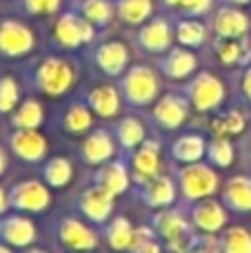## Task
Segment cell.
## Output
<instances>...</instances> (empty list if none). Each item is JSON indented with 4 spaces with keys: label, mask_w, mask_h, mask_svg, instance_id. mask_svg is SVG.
<instances>
[{
    "label": "cell",
    "mask_w": 251,
    "mask_h": 253,
    "mask_svg": "<svg viewBox=\"0 0 251 253\" xmlns=\"http://www.w3.org/2000/svg\"><path fill=\"white\" fill-rule=\"evenodd\" d=\"M191 111V102L178 93H165L151 105V120L167 131H176L187 123Z\"/></svg>",
    "instance_id": "7"
},
{
    "label": "cell",
    "mask_w": 251,
    "mask_h": 253,
    "mask_svg": "<svg viewBox=\"0 0 251 253\" xmlns=\"http://www.w3.org/2000/svg\"><path fill=\"white\" fill-rule=\"evenodd\" d=\"M9 123L13 129H40L44 123V107L36 98L22 100L16 109L9 114Z\"/></svg>",
    "instance_id": "27"
},
{
    "label": "cell",
    "mask_w": 251,
    "mask_h": 253,
    "mask_svg": "<svg viewBox=\"0 0 251 253\" xmlns=\"http://www.w3.org/2000/svg\"><path fill=\"white\" fill-rule=\"evenodd\" d=\"M7 209H11V207H9V191H4V189L0 187V215L7 213Z\"/></svg>",
    "instance_id": "42"
},
{
    "label": "cell",
    "mask_w": 251,
    "mask_h": 253,
    "mask_svg": "<svg viewBox=\"0 0 251 253\" xmlns=\"http://www.w3.org/2000/svg\"><path fill=\"white\" fill-rule=\"evenodd\" d=\"M80 11H83V16L87 18L91 25L96 27H105L111 22V18H114V4L109 2V0H84L83 7H80Z\"/></svg>",
    "instance_id": "36"
},
{
    "label": "cell",
    "mask_w": 251,
    "mask_h": 253,
    "mask_svg": "<svg viewBox=\"0 0 251 253\" xmlns=\"http://www.w3.org/2000/svg\"><path fill=\"white\" fill-rule=\"evenodd\" d=\"M133 238H136V227L131 224V220L125 215H114L109 222L105 224V240L114 251H127L131 249Z\"/></svg>",
    "instance_id": "26"
},
{
    "label": "cell",
    "mask_w": 251,
    "mask_h": 253,
    "mask_svg": "<svg viewBox=\"0 0 251 253\" xmlns=\"http://www.w3.org/2000/svg\"><path fill=\"white\" fill-rule=\"evenodd\" d=\"M9 149L16 158L36 165L47 158L49 142L38 129H13V133L9 135Z\"/></svg>",
    "instance_id": "16"
},
{
    "label": "cell",
    "mask_w": 251,
    "mask_h": 253,
    "mask_svg": "<svg viewBox=\"0 0 251 253\" xmlns=\"http://www.w3.org/2000/svg\"><path fill=\"white\" fill-rule=\"evenodd\" d=\"M22 253H49V251H44V249H40V247H27V249H22Z\"/></svg>",
    "instance_id": "44"
},
{
    "label": "cell",
    "mask_w": 251,
    "mask_h": 253,
    "mask_svg": "<svg viewBox=\"0 0 251 253\" xmlns=\"http://www.w3.org/2000/svg\"><path fill=\"white\" fill-rule=\"evenodd\" d=\"M91 22L84 16H76V13H62L56 20V27H53V38L60 47L65 49H76L84 42H91L96 31H93Z\"/></svg>",
    "instance_id": "11"
},
{
    "label": "cell",
    "mask_w": 251,
    "mask_h": 253,
    "mask_svg": "<svg viewBox=\"0 0 251 253\" xmlns=\"http://www.w3.org/2000/svg\"><path fill=\"white\" fill-rule=\"evenodd\" d=\"M198 69V58L189 51V47H176L169 49L165 58L160 60V71L171 80H185L191 78Z\"/></svg>",
    "instance_id": "22"
},
{
    "label": "cell",
    "mask_w": 251,
    "mask_h": 253,
    "mask_svg": "<svg viewBox=\"0 0 251 253\" xmlns=\"http://www.w3.org/2000/svg\"><path fill=\"white\" fill-rule=\"evenodd\" d=\"M116 149H118L116 135L109 133L107 129H96L89 135H84V140L78 147V153L84 165L100 167V165H105V162L114 160Z\"/></svg>",
    "instance_id": "14"
},
{
    "label": "cell",
    "mask_w": 251,
    "mask_h": 253,
    "mask_svg": "<svg viewBox=\"0 0 251 253\" xmlns=\"http://www.w3.org/2000/svg\"><path fill=\"white\" fill-rule=\"evenodd\" d=\"M131 180L136 184H145L160 173V140L145 138V142L131 151L129 160Z\"/></svg>",
    "instance_id": "13"
},
{
    "label": "cell",
    "mask_w": 251,
    "mask_h": 253,
    "mask_svg": "<svg viewBox=\"0 0 251 253\" xmlns=\"http://www.w3.org/2000/svg\"><path fill=\"white\" fill-rule=\"evenodd\" d=\"M74 253H91V251H74Z\"/></svg>",
    "instance_id": "49"
},
{
    "label": "cell",
    "mask_w": 251,
    "mask_h": 253,
    "mask_svg": "<svg viewBox=\"0 0 251 253\" xmlns=\"http://www.w3.org/2000/svg\"><path fill=\"white\" fill-rule=\"evenodd\" d=\"M213 31H216L218 38H229V40L245 38V34L249 31L247 13L236 7L218 9L216 18H213Z\"/></svg>",
    "instance_id": "23"
},
{
    "label": "cell",
    "mask_w": 251,
    "mask_h": 253,
    "mask_svg": "<svg viewBox=\"0 0 251 253\" xmlns=\"http://www.w3.org/2000/svg\"><path fill=\"white\" fill-rule=\"evenodd\" d=\"M138 196L145 202L149 209H167V207H173L178 198V182L169 175H156L149 182L138 184Z\"/></svg>",
    "instance_id": "18"
},
{
    "label": "cell",
    "mask_w": 251,
    "mask_h": 253,
    "mask_svg": "<svg viewBox=\"0 0 251 253\" xmlns=\"http://www.w3.org/2000/svg\"><path fill=\"white\" fill-rule=\"evenodd\" d=\"M222 205L234 213H251V178L234 175L222 187Z\"/></svg>",
    "instance_id": "24"
},
{
    "label": "cell",
    "mask_w": 251,
    "mask_h": 253,
    "mask_svg": "<svg viewBox=\"0 0 251 253\" xmlns=\"http://www.w3.org/2000/svg\"><path fill=\"white\" fill-rule=\"evenodd\" d=\"M207 156V140L200 133H182L171 142V158L180 165L200 162Z\"/></svg>",
    "instance_id": "25"
},
{
    "label": "cell",
    "mask_w": 251,
    "mask_h": 253,
    "mask_svg": "<svg viewBox=\"0 0 251 253\" xmlns=\"http://www.w3.org/2000/svg\"><path fill=\"white\" fill-rule=\"evenodd\" d=\"M151 227L156 229L158 238H163L169 253H191L196 229L182 211L173 209V207L158 209L151 215Z\"/></svg>",
    "instance_id": "1"
},
{
    "label": "cell",
    "mask_w": 251,
    "mask_h": 253,
    "mask_svg": "<svg viewBox=\"0 0 251 253\" xmlns=\"http://www.w3.org/2000/svg\"><path fill=\"white\" fill-rule=\"evenodd\" d=\"M240 89H243L245 100L251 105V65L245 67V74H243V78H240Z\"/></svg>",
    "instance_id": "41"
},
{
    "label": "cell",
    "mask_w": 251,
    "mask_h": 253,
    "mask_svg": "<svg viewBox=\"0 0 251 253\" xmlns=\"http://www.w3.org/2000/svg\"><path fill=\"white\" fill-rule=\"evenodd\" d=\"M225 2H229V4H247V2H251V0H225Z\"/></svg>",
    "instance_id": "47"
},
{
    "label": "cell",
    "mask_w": 251,
    "mask_h": 253,
    "mask_svg": "<svg viewBox=\"0 0 251 253\" xmlns=\"http://www.w3.org/2000/svg\"><path fill=\"white\" fill-rule=\"evenodd\" d=\"M118 89L123 93V100L131 107H151L158 100L160 80L151 67L133 65L123 74L118 83Z\"/></svg>",
    "instance_id": "4"
},
{
    "label": "cell",
    "mask_w": 251,
    "mask_h": 253,
    "mask_svg": "<svg viewBox=\"0 0 251 253\" xmlns=\"http://www.w3.org/2000/svg\"><path fill=\"white\" fill-rule=\"evenodd\" d=\"M62 0H22V7L31 16H44V13H56L60 9Z\"/></svg>",
    "instance_id": "39"
},
{
    "label": "cell",
    "mask_w": 251,
    "mask_h": 253,
    "mask_svg": "<svg viewBox=\"0 0 251 253\" xmlns=\"http://www.w3.org/2000/svg\"><path fill=\"white\" fill-rule=\"evenodd\" d=\"M205 158H207V162L211 167H216V169H227V167L234 165L236 149L229 138H216V135H213L207 142V156Z\"/></svg>",
    "instance_id": "33"
},
{
    "label": "cell",
    "mask_w": 251,
    "mask_h": 253,
    "mask_svg": "<svg viewBox=\"0 0 251 253\" xmlns=\"http://www.w3.org/2000/svg\"><path fill=\"white\" fill-rule=\"evenodd\" d=\"M40 173H42V180L51 189H65L74 180V165L65 156H53L42 165Z\"/></svg>",
    "instance_id": "29"
},
{
    "label": "cell",
    "mask_w": 251,
    "mask_h": 253,
    "mask_svg": "<svg viewBox=\"0 0 251 253\" xmlns=\"http://www.w3.org/2000/svg\"><path fill=\"white\" fill-rule=\"evenodd\" d=\"M247 126V118L243 116V111L231 109L222 116H216L211 120V133L216 138H231V135H240Z\"/></svg>",
    "instance_id": "32"
},
{
    "label": "cell",
    "mask_w": 251,
    "mask_h": 253,
    "mask_svg": "<svg viewBox=\"0 0 251 253\" xmlns=\"http://www.w3.org/2000/svg\"><path fill=\"white\" fill-rule=\"evenodd\" d=\"M222 253H251V231L245 227L222 229Z\"/></svg>",
    "instance_id": "35"
},
{
    "label": "cell",
    "mask_w": 251,
    "mask_h": 253,
    "mask_svg": "<svg viewBox=\"0 0 251 253\" xmlns=\"http://www.w3.org/2000/svg\"><path fill=\"white\" fill-rule=\"evenodd\" d=\"M185 93H187V100L191 102V107L196 111L211 114V111L220 109V105L225 102L227 89H225V83L218 76H213L211 71H200V74H196L189 80Z\"/></svg>",
    "instance_id": "5"
},
{
    "label": "cell",
    "mask_w": 251,
    "mask_h": 253,
    "mask_svg": "<svg viewBox=\"0 0 251 253\" xmlns=\"http://www.w3.org/2000/svg\"><path fill=\"white\" fill-rule=\"evenodd\" d=\"M247 158H249V165H251V149H249V153H247Z\"/></svg>",
    "instance_id": "48"
},
{
    "label": "cell",
    "mask_w": 251,
    "mask_h": 253,
    "mask_svg": "<svg viewBox=\"0 0 251 253\" xmlns=\"http://www.w3.org/2000/svg\"><path fill=\"white\" fill-rule=\"evenodd\" d=\"M211 7V0H182L180 9L187 13V16H203V13L209 11Z\"/></svg>",
    "instance_id": "40"
},
{
    "label": "cell",
    "mask_w": 251,
    "mask_h": 253,
    "mask_svg": "<svg viewBox=\"0 0 251 253\" xmlns=\"http://www.w3.org/2000/svg\"><path fill=\"white\" fill-rule=\"evenodd\" d=\"M165 4H169V7H178V9H180L182 0H165Z\"/></svg>",
    "instance_id": "46"
},
{
    "label": "cell",
    "mask_w": 251,
    "mask_h": 253,
    "mask_svg": "<svg viewBox=\"0 0 251 253\" xmlns=\"http://www.w3.org/2000/svg\"><path fill=\"white\" fill-rule=\"evenodd\" d=\"M36 44L34 31L20 20H7L0 22V56L4 58H22L31 53Z\"/></svg>",
    "instance_id": "8"
},
{
    "label": "cell",
    "mask_w": 251,
    "mask_h": 253,
    "mask_svg": "<svg viewBox=\"0 0 251 253\" xmlns=\"http://www.w3.org/2000/svg\"><path fill=\"white\" fill-rule=\"evenodd\" d=\"M51 205V191L44 180H22L9 189V207L20 213H42Z\"/></svg>",
    "instance_id": "6"
},
{
    "label": "cell",
    "mask_w": 251,
    "mask_h": 253,
    "mask_svg": "<svg viewBox=\"0 0 251 253\" xmlns=\"http://www.w3.org/2000/svg\"><path fill=\"white\" fill-rule=\"evenodd\" d=\"M84 102L89 105V109L98 116V118H116L120 114V107H123V93L118 87L114 84H98L91 91L87 93Z\"/></svg>",
    "instance_id": "21"
},
{
    "label": "cell",
    "mask_w": 251,
    "mask_h": 253,
    "mask_svg": "<svg viewBox=\"0 0 251 253\" xmlns=\"http://www.w3.org/2000/svg\"><path fill=\"white\" fill-rule=\"evenodd\" d=\"M56 238L62 247H67L69 251H93L98 249L100 240L98 233L93 231L89 224H84L78 218H60L56 224Z\"/></svg>",
    "instance_id": "9"
},
{
    "label": "cell",
    "mask_w": 251,
    "mask_h": 253,
    "mask_svg": "<svg viewBox=\"0 0 251 253\" xmlns=\"http://www.w3.org/2000/svg\"><path fill=\"white\" fill-rule=\"evenodd\" d=\"M116 11L120 20L127 25H145L154 13V2L151 0H118Z\"/></svg>",
    "instance_id": "31"
},
{
    "label": "cell",
    "mask_w": 251,
    "mask_h": 253,
    "mask_svg": "<svg viewBox=\"0 0 251 253\" xmlns=\"http://www.w3.org/2000/svg\"><path fill=\"white\" fill-rule=\"evenodd\" d=\"M38 240V229L36 222L27 213L0 215V242L13 247V249H27Z\"/></svg>",
    "instance_id": "10"
},
{
    "label": "cell",
    "mask_w": 251,
    "mask_h": 253,
    "mask_svg": "<svg viewBox=\"0 0 251 253\" xmlns=\"http://www.w3.org/2000/svg\"><path fill=\"white\" fill-rule=\"evenodd\" d=\"M191 253H222V242L216 233H196L194 245H191Z\"/></svg>",
    "instance_id": "38"
},
{
    "label": "cell",
    "mask_w": 251,
    "mask_h": 253,
    "mask_svg": "<svg viewBox=\"0 0 251 253\" xmlns=\"http://www.w3.org/2000/svg\"><path fill=\"white\" fill-rule=\"evenodd\" d=\"M176 182L178 191L187 202H196L203 198H211L220 189V175H218L216 167L207 162H191V165H182L176 171Z\"/></svg>",
    "instance_id": "3"
},
{
    "label": "cell",
    "mask_w": 251,
    "mask_h": 253,
    "mask_svg": "<svg viewBox=\"0 0 251 253\" xmlns=\"http://www.w3.org/2000/svg\"><path fill=\"white\" fill-rule=\"evenodd\" d=\"M93 62L105 76H123L129 67V49L120 40H109L102 42L100 47L93 51Z\"/></svg>",
    "instance_id": "19"
},
{
    "label": "cell",
    "mask_w": 251,
    "mask_h": 253,
    "mask_svg": "<svg viewBox=\"0 0 251 253\" xmlns=\"http://www.w3.org/2000/svg\"><path fill=\"white\" fill-rule=\"evenodd\" d=\"M227 207L222 205V200H213L211 198H203V200L191 202L189 209V220L194 224L196 231H205V233H218L227 227Z\"/></svg>",
    "instance_id": "12"
},
{
    "label": "cell",
    "mask_w": 251,
    "mask_h": 253,
    "mask_svg": "<svg viewBox=\"0 0 251 253\" xmlns=\"http://www.w3.org/2000/svg\"><path fill=\"white\" fill-rule=\"evenodd\" d=\"M176 38L182 47H189V49H198L205 44L207 40V29L200 20L196 18H187V20H180L176 27Z\"/></svg>",
    "instance_id": "34"
},
{
    "label": "cell",
    "mask_w": 251,
    "mask_h": 253,
    "mask_svg": "<svg viewBox=\"0 0 251 253\" xmlns=\"http://www.w3.org/2000/svg\"><path fill=\"white\" fill-rule=\"evenodd\" d=\"M131 171H129V165H125L123 160H109L105 165H100L93 173V184L100 187L102 191L111 193L114 198L123 196V193L129 191L131 187Z\"/></svg>",
    "instance_id": "17"
},
{
    "label": "cell",
    "mask_w": 251,
    "mask_h": 253,
    "mask_svg": "<svg viewBox=\"0 0 251 253\" xmlns=\"http://www.w3.org/2000/svg\"><path fill=\"white\" fill-rule=\"evenodd\" d=\"M20 105V87L11 76L0 78V114H11Z\"/></svg>",
    "instance_id": "37"
},
{
    "label": "cell",
    "mask_w": 251,
    "mask_h": 253,
    "mask_svg": "<svg viewBox=\"0 0 251 253\" xmlns=\"http://www.w3.org/2000/svg\"><path fill=\"white\" fill-rule=\"evenodd\" d=\"M0 253H13V247L4 245V242H0Z\"/></svg>",
    "instance_id": "45"
},
{
    "label": "cell",
    "mask_w": 251,
    "mask_h": 253,
    "mask_svg": "<svg viewBox=\"0 0 251 253\" xmlns=\"http://www.w3.org/2000/svg\"><path fill=\"white\" fill-rule=\"evenodd\" d=\"M4 171H7V151L0 147V175H2Z\"/></svg>",
    "instance_id": "43"
},
{
    "label": "cell",
    "mask_w": 251,
    "mask_h": 253,
    "mask_svg": "<svg viewBox=\"0 0 251 253\" xmlns=\"http://www.w3.org/2000/svg\"><path fill=\"white\" fill-rule=\"evenodd\" d=\"M31 84L42 96L60 98L76 84V69L65 58H42L31 71Z\"/></svg>",
    "instance_id": "2"
},
{
    "label": "cell",
    "mask_w": 251,
    "mask_h": 253,
    "mask_svg": "<svg viewBox=\"0 0 251 253\" xmlns=\"http://www.w3.org/2000/svg\"><path fill=\"white\" fill-rule=\"evenodd\" d=\"M173 31L165 18H154V20L145 22L138 31V44L149 53H165L171 49Z\"/></svg>",
    "instance_id": "20"
},
{
    "label": "cell",
    "mask_w": 251,
    "mask_h": 253,
    "mask_svg": "<svg viewBox=\"0 0 251 253\" xmlns=\"http://www.w3.org/2000/svg\"><path fill=\"white\" fill-rule=\"evenodd\" d=\"M114 135H116L118 147L131 153L133 149H138L142 142H145L147 131H145V125H142L138 118H133V116H125V118H120L118 123H116Z\"/></svg>",
    "instance_id": "28"
},
{
    "label": "cell",
    "mask_w": 251,
    "mask_h": 253,
    "mask_svg": "<svg viewBox=\"0 0 251 253\" xmlns=\"http://www.w3.org/2000/svg\"><path fill=\"white\" fill-rule=\"evenodd\" d=\"M93 111L89 109L87 102H74L65 109L62 114V129L71 135H80V133H87L89 129L93 126Z\"/></svg>",
    "instance_id": "30"
},
{
    "label": "cell",
    "mask_w": 251,
    "mask_h": 253,
    "mask_svg": "<svg viewBox=\"0 0 251 253\" xmlns=\"http://www.w3.org/2000/svg\"><path fill=\"white\" fill-rule=\"evenodd\" d=\"M114 200L111 193L102 191L100 187H89L80 193L78 198V211L84 220L91 224H107L114 218Z\"/></svg>",
    "instance_id": "15"
}]
</instances>
